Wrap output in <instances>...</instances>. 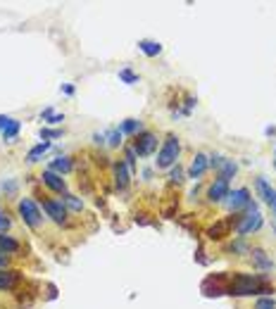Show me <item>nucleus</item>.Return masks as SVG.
<instances>
[{
  "mask_svg": "<svg viewBox=\"0 0 276 309\" xmlns=\"http://www.w3.org/2000/svg\"><path fill=\"white\" fill-rule=\"evenodd\" d=\"M226 293L234 297H245V295H269L274 288H269L267 276H255V274H236L226 286Z\"/></svg>",
  "mask_w": 276,
  "mask_h": 309,
  "instance_id": "nucleus-1",
  "label": "nucleus"
},
{
  "mask_svg": "<svg viewBox=\"0 0 276 309\" xmlns=\"http://www.w3.org/2000/svg\"><path fill=\"white\" fill-rule=\"evenodd\" d=\"M260 226H262V214H260V209H257L255 202H250L248 209H245V214L238 217L236 233H238V235H248V233H252V231H257Z\"/></svg>",
  "mask_w": 276,
  "mask_h": 309,
  "instance_id": "nucleus-2",
  "label": "nucleus"
},
{
  "mask_svg": "<svg viewBox=\"0 0 276 309\" xmlns=\"http://www.w3.org/2000/svg\"><path fill=\"white\" fill-rule=\"evenodd\" d=\"M179 152H181L179 138L169 133L167 140H165V145H162V150H159V155H157V167H159V169H169V167H174V164H176Z\"/></svg>",
  "mask_w": 276,
  "mask_h": 309,
  "instance_id": "nucleus-3",
  "label": "nucleus"
},
{
  "mask_svg": "<svg viewBox=\"0 0 276 309\" xmlns=\"http://www.w3.org/2000/svg\"><path fill=\"white\" fill-rule=\"evenodd\" d=\"M19 214H21V221L31 228H38L41 226V209L36 207V202L31 198H21L19 200Z\"/></svg>",
  "mask_w": 276,
  "mask_h": 309,
  "instance_id": "nucleus-4",
  "label": "nucleus"
},
{
  "mask_svg": "<svg viewBox=\"0 0 276 309\" xmlns=\"http://www.w3.org/2000/svg\"><path fill=\"white\" fill-rule=\"evenodd\" d=\"M155 150H157V136L150 133V131H143V133L136 138V143H133V152H136L138 157H148V155H152Z\"/></svg>",
  "mask_w": 276,
  "mask_h": 309,
  "instance_id": "nucleus-5",
  "label": "nucleus"
},
{
  "mask_svg": "<svg viewBox=\"0 0 276 309\" xmlns=\"http://www.w3.org/2000/svg\"><path fill=\"white\" fill-rule=\"evenodd\" d=\"M228 209L231 212H241V209H248V205L252 202L250 200V191L248 188H238V191H234V193H228Z\"/></svg>",
  "mask_w": 276,
  "mask_h": 309,
  "instance_id": "nucleus-6",
  "label": "nucleus"
},
{
  "mask_svg": "<svg viewBox=\"0 0 276 309\" xmlns=\"http://www.w3.org/2000/svg\"><path fill=\"white\" fill-rule=\"evenodd\" d=\"M43 209L48 212V217L55 224H67V209H64L62 200H43Z\"/></svg>",
  "mask_w": 276,
  "mask_h": 309,
  "instance_id": "nucleus-7",
  "label": "nucleus"
},
{
  "mask_svg": "<svg viewBox=\"0 0 276 309\" xmlns=\"http://www.w3.org/2000/svg\"><path fill=\"white\" fill-rule=\"evenodd\" d=\"M207 198L212 200V202H221V200L228 198V179L219 176V179H214V183L210 185V191H207Z\"/></svg>",
  "mask_w": 276,
  "mask_h": 309,
  "instance_id": "nucleus-8",
  "label": "nucleus"
},
{
  "mask_svg": "<svg viewBox=\"0 0 276 309\" xmlns=\"http://www.w3.org/2000/svg\"><path fill=\"white\" fill-rule=\"evenodd\" d=\"M207 167H210V159H207L205 152H198L193 157V162H191V167H188V174H191V179H200L202 174L207 172Z\"/></svg>",
  "mask_w": 276,
  "mask_h": 309,
  "instance_id": "nucleus-9",
  "label": "nucleus"
},
{
  "mask_svg": "<svg viewBox=\"0 0 276 309\" xmlns=\"http://www.w3.org/2000/svg\"><path fill=\"white\" fill-rule=\"evenodd\" d=\"M41 181L45 185H48L50 191H55V193H67V183H64V179L60 176V174H55V172H43V176H41Z\"/></svg>",
  "mask_w": 276,
  "mask_h": 309,
  "instance_id": "nucleus-10",
  "label": "nucleus"
},
{
  "mask_svg": "<svg viewBox=\"0 0 276 309\" xmlns=\"http://www.w3.org/2000/svg\"><path fill=\"white\" fill-rule=\"evenodd\" d=\"M228 231H231V221L221 219V221H217V224H212V226L207 228V238H210V241H224V238L228 235Z\"/></svg>",
  "mask_w": 276,
  "mask_h": 309,
  "instance_id": "nucleus-11",
  "label": "nucleus"
},
{
  "mask_svg": "<svg viewBox=\"0 0 276 309\" xmlns=\"http://www.w3.org/2000/svg\"><path fill=\"white\" fill-rule=\"evenodd\" d=\"M17 283H19V271L0 269V290H12Z\"/></svg>",
  "mask_w": 276,
  "mask_h": 309,
  "instance_id": "nucleus-12",
  "label": "nucleus"
},
{
  "mask_svg": "<svg viewBox=\"0 0 276 309\" xmlns=\"http://www.w3.org/2000/svg\"><path fill=\"white\" fill-rule=\"evenodd\" d=\"M250 254H252V262H255L257 269H262V271H271L274 269V262L264 254V250H260V247H252L250 250Z\"/></svg>",
  "mask_w": 276,
  "mask_h": 309,
  "instance_id": "nucleus-13",
  "label": "nucleus"
},
{
  "mask_svg": "<svg viewBox=\"0 0 276 309\" xmlns=\"http://www.w3.org/2000/svg\"><path fill=\"white\" fill-rule=\"evenodd\" d=\"M114 183H117L119 191H124L126 185H129V167L124 162H117L114 164Z\"/></svg>",
  "mask_w": 276,
  "mask_h": 309,
  "instance_id": "nucleus-14",
  "label": "nucleus"
},
{
  "mask_svg": "<svg viewBox=\"0 0 276 309\" xmlns=\"http://www.w3.org/2000/svg\"><path fill=\"white\" fill-rule=\"evenodd\" d=\"M257 191H260V195H262L264 198V202H267V205H274V200H276V191L274 188H271L269 183H267V181L264 179H257Z\"/></svg>",
  "mask_w": 276,
  "mask_h": 309,
  "instance_id": "nucleus-15",
  "label": "nucleus"
},
{
  "mask_svg": "<svg viewBox=\"0 0 276 309\" xmlns=\"http://www.w3.org/2000/svg\"><path fill=\"white\" fill-rule=\"evenodd\" d=\"M19 243L14 241V238H10V235H0V252H5V254H14V252H19Z\"/></svg>",
  "mask_w": 276,
  "mask_h": 309,
  "instance_id": "nucleus-16",
  "label": "nucleus"
},
{
  "mask_svg": "<svg viewBox=\"0 0 276 309\" xmlns=\"http://www.w3.org/2000/svg\"><path fill=\"white\" fill-rule=\"evenodd\" d=\"M72 169V157H57L50 162V172L55 174H67Z\"/></svg>",
  "mask_w": 276,
  "mask_h": 309,
  "instance_id": "nucleus-17",
  "label": "nucleus"
},
{
  "mask_svg": "<svg viewBox=\"0 0 276 309\" xmlns=\"http://www.w3.org/2000/svg\"><path fill=\"white\" fill-rule=\"evenodd\" d=\"M138 48H141V53H145L148 57H155L162 53V45H159L157 41H141L138 43Z\"/></svg>",
  "mask_w": 276,
  "mask_h": 309,
  "instance_id": "nucleus-18",
  "label": "nucleus"
},
{
  "mask_svg": "<svg viewBox=\"0 0 276 309\" xmlns=\"http://www.w3.org/2000/svg\"><path fill=\"white\" fill-rule=\"evenodd\" d=\"M48 150H50V143H48V140H43V143H38L36 148L29 150L27 159H29V162H38V157H43V152H48Z\"/></svg>",
  "mask_w": 276,
  "mask_h": 309,
  "instance_id": "nucleus-19",
  "label": "nucleus"
},
{
  "mask_svg": "<svg viewBox=\"0 0 276 309\" xmlns=\"http://www.w3.org/2000/svg\"><path fill=\"white\" fill-rule=\"evenodd\" d=\"M119 131H122V133H129V136H131V133H138V131H141V122H138V119H126V122L119 126Z\"/></svg>",
  "mask_w": 276,
  "mask_h": 309,
  "instance_id": "nucleus-20",
  "label": "nucleus"
},
{
  "mask_svg": "<svg viewBox=\"0 0 276 309\" xmlns=\"http://www.w3.org/2000/svg\"><path fill=\"white\" fill-rule=\"evenodd\" d=\"M17 131H19V122H17V119H10V124L3 129V138H5V140H12V138L17 136Z\"/></svg>",
  "mask_w": 276,
  "mask_h": 309,
  "instance_id": "nucleus-21",
  "label": "nucleus"
},
{
  "mask_svg": "<svg viewBox=\"0 0 276 309\" xmlns=\"http://www.w3.org/2000/svg\"><path fill=\"white\" fill-rule=\"evenodd\" d=\"M64 202H67V207H69V209H74V212H81V209H83V202H81V200H79V198H74V195H69V193H64Z\"/></svg>",
  "mask_w": 276,
  "mask_h": 309,
  "instance_id": "nucleus-22",
  "label": "nucleus"
},
{
  "mask_svg": "<svg viewBox=\"0 0 276 309\" xmlns=\"http://www.w3.org/2000/svg\"><path fill=\"white\" fill-rule=\"evenodd\" d=\"M219 169H221V176H224V179H228V176H234L236 174V164L231 162V159H224V164H221Z\"/></svg>",
  "mask_w": 276,
  "mask_h": 309,
  "instance_id": "nucleus-23",
  "label": "nucleus"
},
{
  "mask_svg": "<svg viewBox=\"0 0 276 309\" xmlns=\"http://www.w3.org/2000/svg\"><path fill=\"white\" fill-rule=\"evenodd\" d=\"M107 143H110L112 148H117V145H122V131H119V129L110 131V136H107Z\"/></svg>",
  "mask_w": 276,
  "mask_h": 309,
  "instance_id": "nucleus-24",
  "label": "nucleus"
},
{
  "mask_svg": "<svg viewBox=\"0 0 276 309\" xmlns=\"http://www.w3.org/2000/svg\"><path fill=\"white\" fill-rule=\"evenodd\" d=\"M119 79H122V81H126V83H136L138 81V76L133 74L131 69H122V72H119Z\"/></svg>",
  "mask_w": 276,
  "mask_h": 309,
  "instance_id": "nucleus-25",
  "label": "nucleus"
},
{
  "mask_svg": "<svg viewBox=\"0 0 276 309\" xmlns=\"http://www.w3.org/2000/svg\"><path fill=\"white\" fill-rule=\"evenodd\" d=\"M255 309H276V302L271 297H262V300H257L255 302Z\"/></svg>",
  "mask_w": 276,
  "mask_h": 309,
  "instance_id": "nucleus-26",
  "label": "nucleus"
},
{
  "mask_svg": "<svg viewBox=\"0 0 276 309\" xmlns=\"http://www.w3.org/2000/svg\"><path fill=\"white\" fill-rule=\"evenodd\" d=\"M169 181H172V183H181V181H183V172H181L179 164L172 169V174H169Z\"/></svg>",
  "mask_w": 276,
  "mask_h": 309,
  "instance_id": "nucleus-27",
  "label": "nucleus"
},
{
  "mask_svg": "<svg viewBox=\"0 0 276 309\" xmlns=\"http://www.w3.org/2000/svg\"><path fill=\"white\" fill-rule=\"evenodd\" d=\"M231 252H250V247L245 245L243 241H236L234 245H231Z\"/></svg>",
  "mask_w": 276,
  "mask_h": 309,
  "instance_id": "nucleus-28",
  "label": "nucleus"
},
{
  "mask_svg": "<svg viewBox=\"0 0 276 309\" xmlns=\"http://www.w3.org/2000/svg\"><path fill=\"white\" fill-rule=\"evenodd\" d=\"M41 136H43V138H60V136H62V131H57V129H43Z\"/></svg>",
  "mask_w": 276,
  "mask_h": 309,
  "instance_id": "nucleus-29",
  "label": "nucleus"
},
{
  "mask_svg": "<svg viewBox=\"0 0 276 309\" xmlns=\"http://www.w3.org/2000/svg\"><path fill=\"white\" fill-rule=\"evenodd\" d=\"M7 228H10V219H7L5 212H0V233H5Z\"/></svg>",
  "mask_w": 276,
  "mask_h": 309,
  "instance_id": "nucleus-30",
  "label": "nucleus"
},
{
  "mask_svg": "<svg viewBox=\"0 0 276 309\" xmlns=\"http://www.w3.org/2000/svg\"><path fill=\"white\" fill-rule=\"evenodd\" d=\"M133 157H136V152H133V148H129V150H126V162H124L129 169H133Z\"/></svg>",
  "mask_w": 276,
  "mask_h": 309,
  "instance_id": "nucleus-31",
  "label": "nucleus"
},
{
  "mask_svg": "<svg viewBox=\"0 0 276 309\" xmlns=\"http://www.w3.org/2000/svg\"><path fill=\"white\" fill-rule=\"evenodd\" d=\"M210 164H212L214 169H219V167L224 164V157H221V155H212V157H210Z\"/></svg>",
  "mask_w": 276,
  "mask_h": 309,
  "instance_id": "nucleus-32",
  "label": "nucleus"
},
{
  "mask_svg": "<svg viewBox=\"0 0 276 309\" xmlns=\"http://www.w3.org/2000/svg\"><path fill=\"white\" fill-rule=\"evenodd\" d=\"M7 262H10V254L0 252V269H5V267H7Z\"/></svg>",
  "mask_w": 276,
  "mask_h": 309,
  "instance_id": "nucleus-33",
  "label": "nucleus"
},
{
  "mask_svg": "<svg viewBox=\"0 0 276 309\" xmlns=\"http://www.w3.org/2000/svg\"><path fill=\"white\" fill-rule=\"evenodd\" d=\"M62 119H64L62 114H50V117H48V122H50V124H57V122H62Z\"/></svg>",
  "mask_w": 276,
  "mask_h": 309,
  "instance_id": "nucleus-34",
  "label": "nucleus"
},
{
  "mask_svg": "<svg viewBox=\"0 0 276 309\" xmlns=\"http://www.w3.org/2000/svg\"><path fill=\"white\" fill-rule=\"evenodd\" d=\"M7 124H10V117H3V114H0V129H5Z\"/></svg>",
  "mask_w": 276,
  "mask_h": 309,
  "instance_id": "nucleus-35",
  "label": "nucleus"
},
{
  "mask_svg": "<svg viewBox=\"0 0 276 309\" xmlns=\"http://www.w3.org/2000/svg\"><path fill=\"white\" fill-rule=\"evenodd\" d=\"M271 209H274V214H276V200H274V205H271Z\"/></svg>",
  "mask_w": 276,
  "mask_h": 309,
  "instance_id": "nucleus-36",
  "label": "nucleus"
},
{
  "mask_svg": "<svg viewBox=\"0 0 276 309\" xmlns=\"http://www.w3.org/2000/svg\"><path fill=\"white\" fill-rule=\"evenodd\" d=\"M274 231H276V224H274Z\"/></svg>",
  "mask_w": 276,
  "mask_h": 309,
  "instance_id": "nucleus-37",
  "label": "nucleus"
}]
</instances>
